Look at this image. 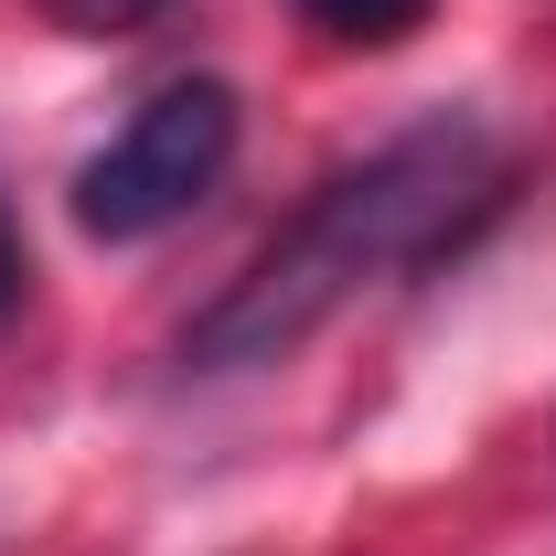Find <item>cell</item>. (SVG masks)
<instances>
[{
  "instance_id": "obj_1",
  "label": "cell",
  "mask_w": 556,
  "mask_h": 556,
  "mask_svg": "<svg viewBox=\"0 0 556 556\" xmlns=\"http://www.w3.org/2000/svg\"><path fill=\"white\" fill-rule=\"evenodd\" d=\"M492 193H503V161H492V129L471 108H439V118L396 129L386 150L343 161V172L182 321V375H247V364L300 353L343 300H364L375 278L439 257Z\"/></svg>"
},
{
  "instance_id": "obj_2",
  "label": "cell",
  "mask_w": 556,
  "mask_h": 556,
  "mask_svg": "<svg viewBox=\"0 0 556 556\" xmlns=\"http://www.w3.org/2000/svg\"><path fill=\"white\" fill-rule=\"evenodd\" d=\"M236 139H247L236 86L225 75H172V86H150L129 118L75 161L65 204L97 247H150V236H172L236 172Z\"/></svg>"
},
{
  "instance_id": "obj_3",
  "label": "cell",
  "mask_w": 556,
  "mask_h": 556,
  "mask_svg": "<svg viewBox=\"0 0 556 556\" xmlns=\"http://www.w3.org/2000/svg\"><path fill=\"white\" fill-rule=\"evenodd\" d=\"M428 11H439V0H300V22H311L321 43H343V54H386V43H407Z\"/></svg>"
},
{
  "instance_id": "obj_4",
  "label": "cell",
  "mask_w": 556,
  "mask_h": 556,
  "mask_svg": "<svg viewBox=\"0 0 556 556\" xmlns=\"http://www.w3.org/2000/svg\"><path fill=\"white\" fill-rule=\"evenodd\" d=\"M65 33H139V22H161L172 0H43Z\"/></svg>"
},
{
  "instance_id": "obj_5",
  "label": "cell",
  "mask_w": 556,
  "mask_h": 556,
  "mask_svg": "<svg viewBox=\"0 0 556 556\" xmlns=\"http://www.w3.org/2000/svg\"><path fill=\"white\" fill-rule=\"evenodd\" d=\"M22 278H33L22 268V236H11V214H0V311H22Z\"/></svg>"
}]
</instances>
